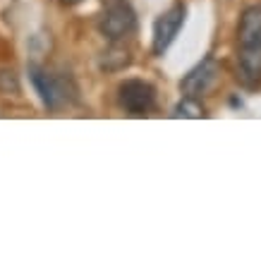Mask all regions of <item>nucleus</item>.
I'll use <instances>...</instances> for the list:
<instances>
[{"instance_id":"obj_1","label":"nucleus","mask_w":261,"mask_h":261,"mask_svg":"<svg viewBox=\"0 0 261 261\" xmlns=\"http://www.w3.org/2000/svg\"><path fill=\"white\" fill-rule=\"evenodd\" d=\"M238 80L247 89L261 84V5L247 8L238 24Z\"/></svg>"},{"instance_id":"obj_2","label":"nucleus","mask_w":261,"mask_h":261,"mask_svg":"<svg viewBox=\"0 0 261 261\" xmlns=\"http://www.w3.org/2000/svg\"><path fill=\"white\" fill-rule=\"evenodd\" d=\"M118 103L135 118L149 115L156 108V89L144 80H127L118 87Z\"/></svg>"},{"instance_id":"obj_3","label":"nucleus","mask_w":261,"mask_h":261,"mask_svg":"<svg viewBox=\"0 0 261 261\" xmlns=\"http://www.w3.org/2000/svg\"><path fill=\"white\" fill-rule=\"evenodd\" d=\"M29 77H32L34 89L39 91L41 101H43L46 108L56 111L63 103H67V98H70V87H67V80H65V77H58V74L43 70L39 65H32V67H29Z\"/></svg>"},{"instance_id":"obj_4","label":"nucleus","mask_w":261,"mask_h":261,"mask_svg":"<svg viewBox=\"0 0 261 261\" xmlns=\"http://www.w3.org/2000/svg\"><path fill=\"white\" fill-rule=\"evenodd\" d=\"M98 29L103 36H108L111 41H122L137 29V15L135 10L129 8L127 3H115L106 10L98 19Z\"/></svg>"},{"instance_id":"obj_5","label":"nucleus","mask_w":261,"mask_h":261,"mask_svg":"<svg viewBox=\"0 0 261 261\" xmlns=\"http://www.w3.org/2000/svg\"><path fill=\"white\" fill-rule=\"evenodd\" d=\"M185 15H187V8L182 5V3H175L173 8H168L163 15L156 19L153 24V56H163L170 43L175 41L177 32L182 29V24H185Z\"/></svg>"},{"instance_id":"obj_6","label":"nucleus","mask_w":261,"mask_h":261,"mask_svg":"<svg viewBox=\"0 0 261 261\" xmlns=\"http://www.w3.org/2000/svg\"><path fill=\"white\" fill-rule=\"evenodd\" d=\"M218 72H221V67H218V63H216L214 58H204V60H201L197 67H192V70L187 72V77L180 82L182 96H194V98H199L201 94H206V91L216 84Z\"/></svg>"},{"instance_id":"obj_7","label":"nucleus","mask_w":261,"mask_h":261,"mask_svg":"<svg viewBox=\"0 0 261 261\" xmlns=\"http://www.w3.org/2000/svg\"><path fill=\"white\" fill-rule=\"evenodd\" d=\"M204 115H206L204 106L194 96H182V101L175 106L173 113V118H204Z\"/></svg>"},{"instance_id":"obj_8","label":"nucleus","mask_w":261,"mask_h":261,"mask_svg":"<svg viewBox=\"0 0 261 261\" xmlns=\"http://www.w3.org/2000/svg\"><path fill=\"white\" fill-rule=\"evenodd\" d=\"M0 91L3 94H17L19 91V82L12 70H0Z\"/></svg>"},{"instance_id":"obj_9","label":"nucleus","mask_w":261,"mask_h":261,"mask_svg":"<svg viewBox=\"0 0 261 261\" xmlns=\"http://www.w3.org/2000/svg\"><path fill=\"white\" fill-rule=\"evenodd\" d=\"M60 3H63V5H70V8H72V5H77V3H82V0H60Z\"/></svg>"}]
</instances>
